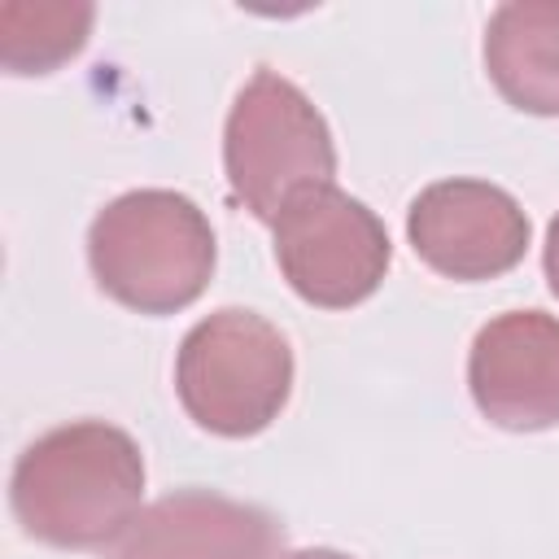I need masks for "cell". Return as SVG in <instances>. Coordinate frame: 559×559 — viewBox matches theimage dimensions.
<instances>
[{
  "label": "cell",
  "instance_id": "52a82bcc",
  "mask_svg": "<svg viewBox=\"0 0 559 559\" xmlns=\"http://www.w3.org/2000/svg\"><path fill=\"white\" fill-rule=\"evenodd\" d=\"M476 411L507 432L559 424V319L546 310H507L489 319L467 354Z\"/></svg>",
  "mask_w": 559,
  "mask_h": 559
},
{
  "label": "cell",
  "instance_id": "7a4b0ae2",
  "mask_svg": "<svg viewBox=\"0 0 559 559\" xmlns=\"http://www.w3.org/2000/svg\"><path fill=\"white\" fill-rule=\"evenodd\" d=\"M87 262L100 293L118 306L175 314L192 306L214 275V227L192 197L135 188L92 218Z\"/></svg>",
  "mask_w": 559,
  "mask_h": 559
},
{
  "label": "cell",
  "instance_id": "8fae6325",
  "mask_svg": "<svg viewBox=\"0 0 559 559\" xmlns=\"http://www.w3.org/2000/svg\"><path fill=\"white\" fill-rule=\"evenodd\" d=\"M542 262H546L550 293L559 297V214H555V218H550V227H546V253H542Z\"/></svg>",
  "mask_w": 559,
  "mask_h": 559
},
{
  "label": "cell",
  "instance_id": "8992f818",
  "mask_svg": "<svg viewBox=\"0 0 559 559\" xmlns=\"http://www.w3.org/2000/svg\"><path fill=\"white\" fill-rule=\"evenodd\" d=\"M406 236L419 262L437 275L476 284L520 266L528 249V214L498 183L441 179L411 201Z\"/></svg>",
  "mask_w": 559,
  "mask_h": 559
},
{
  "label": "cell",
  "instance_id": "9c48e42d",
  "mask_svg": "<svg viewBox=\"0 0 559 559\" xmlns=\"http://www.w3.org/2000/svg\"><path fill=\"white\" fill-rule=\"evenodd\" d=\"M485 70L507 105L559 118V0H511L489 13Z\"/></svg>",
  "mask_w": 559,
  "mask_h": 559
},
{
  "label": "cell",
  "instance_id": "277c9868",
  "mask_svg": "<svg viewBox=\"0 0 559 559\" xmlns=\"http://www.w3.org/2000/svg\"><path fill=\"white\" fill-rule=\"evenodd\" d=\"M223 166L236 201L275 223L280 210L336 175V144L310 96L280 70H253L223 127Z\"/></svg>",
  "mask_w": 559,
  "mask_h": 559
},
{
  "label": "cell",
  "instance_id": "7c38bea8",
  "mask_svg": "<svg viewBox=\"0 0 559 559\" xmlns=\"http://www.w3.org/2000/svg\"><path fill=\"white\" fill-rule=\"evenodd\" d=\"M280 559H349V555H341V550H323V546H314V550H288V555H280Z\"/></svg>",
  "mask_w": 559,
  "mask_h": 559
},
{
  "label": "cell",
  "instance_id": "3957f363",
  "mask_svg": "<svg viewBox=\"0 0 559 559\" xmlns=\"http://www.w3.org/2000/svg\"><path fill=\"white\" fill-rule=\"evenodd\" d=\"M175 393L205 432L253 437L293 393V349L271 319L240 306L214 310L179 345Z\"/></svg>",
  "mask_w": 559,
  "mask_h": 559
},
{
  "label": "cell",
  "instance_id": "ba28073f",
  "mask_svg": "<svg viewBox=\"0 0 559 559\" xmlns=\"http://www.w3.org/2000/svg\"><path fill=\"white\" fill-rule=\"evenodd\" d=\"M284 524L240 498L214 489H175L148 502L105 559H280Z\"/></svg>",
  "mask_w": 559,
  "mask_h": 559
},
{
  "label": "cell",
  "instance_id": "6da1fadb",
  "mask_svg": "<svg viewBox=\"0 0 559 559\" xmlns=\"http://www.w3.org/2000/svg\"><path fill=\"white\" fill-rule=\"evenodd\" d=\"M144 454L118 424L74 419L35 437L9 480V502L26 537L92 550L122 537L140 515Z\"/></svg>",
  "mask_w": 559,
  "mask_h": 559
},
{
  "label": "cell",
  "instance_id": "30bf717a",
  "mask_svg": "<svg viewBox=\"0 0 559 559\" xmlns=\"http://www.w3.org/2000/svg\"><path fill=\"white\" fill-rule=\"evenodd\" d=\"M96 9L83 0H9L0 4V66L9 74H48L79 57Z\"/></svg>",
  "mask_w": 559,
  "mask_h": 559
},
{
  "label": "cell",
  "instance_id": "5b68a950",
  "mask_svg": "<svg viewBox=\"0 0 559 559\" xmlns=\"http://www.w3.org/2000/svg\"><path fill=\"white\" fill-rule=\"evenodd\" d=\"M275 227V262L293 293L323 310H349L367 301L393 258L384 223L336 183L297 192Z\"/></svg>",
  "mask_w": 559,
  "mask_h": 559
}]
</instances>
